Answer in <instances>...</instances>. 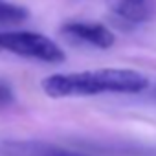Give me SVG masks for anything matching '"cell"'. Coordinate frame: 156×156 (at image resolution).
<instances>
[{
  "label": "cell",
  "mask_w": 156,
  "mask_h": 156,
  "mask_svg": "<svg viewBox=\"0 0 156 156\" xmlns=\"http://www.w3.org/2000/svg\"><path fill=\"white\" fill-rule=\"evenodd\" d=\"M41 87L48 98L61 99L99 94H140L149 87V79L130 68H99L53 73L42 79Z\"/></svg>",
  "instance_id": "cell-1"
},
{
  "label": "cell",
  "mask_w": 156,
  "mask_h": 156,
  "mask_svg": "<svg viewBox=\"0 0 156 156\" xmlns=\"http://www.w3.org/2000/svg\"><path fill=\"white\" fill-rule=\"evenodd\" d=\"M30 11L24 6L8 2V0H0V24H19L28 20Z\"/></svg>",
  "instance_id": "cell-6"
},
{
  "label": "cell",
  "mask_w": 156,
  "mask_h": 156,
  "mask_svg": "<svg viewBox=\"0 0 156 156\" xmlns=\"http://www.w3.org/2000/svg\"><path fill=\"white\" fill-rule=\"evenodd\" d=\"M15 103V92L6 79H0V110H4Z\"/></svg>",
  "instance_id": "cell-7"
},
{
  "label": "cell",
  "mask_w": 156,
  "mask_h": 156,
  "mask_svg": "<svg viewBox=\"0 0 156 156\" xmlns=\"http://www.w3.org/2000/svg\"><path fill=\"white\" fill-rule=\"evenodd\" d=\"M0 156H88L41 140H0Z\"/></svg>",
  "instance_id": "cell-3"
},
{
  "label": "cell",
  "mask_w": 156,
  "mask_h": 156,
  "mask_svg": "<svg viewBox=\"0 0 156 156\" xmlns=\"http://www.w3.org/2000/svg\"><path fill=\"white\" fill-rule=\"evenodd\" d=\"M0 50L51 64L66 59L62 48L55 41L35 31H0Z\"/></svg>",
  "instance_id": "cell-2"
},
{
  "label": "cell",
  "mask_w": 156,
  "mask_h": 156,
  "mask_svg": "<svg viewBox=\"0 0 156 156\" xmlns=\"http://www.w3.org/2000/svg\"><path fill=\"white\" fill-rule=\"evenodd\" d=\"M61 33L64 37L72 39V41L83 42V44H90V46L99 48V50H108L116 42L114 33L107 26L92 24V22H79V20L66 22L61 28Z\"/></svg>",
  "instance_id": "cell-4"
},
{
  "label": "cell",
  "mask_w": 156,
  "mask_h": 156,
  "mask_svg": "<svg viewBox=\"0 0 156 156\" xmlns=\"http://www.w3.org/2000/svg\"><path fill=\"white\" fill-rule=\"evenodd\" d=\"M107 2L118 19L127 20L130 24L145 22L151 17V9H152L149 0H107Z\"/></svg>",
  "instance_id": "cell-5"
}]
</instances>
